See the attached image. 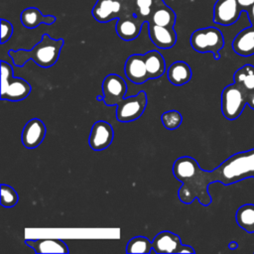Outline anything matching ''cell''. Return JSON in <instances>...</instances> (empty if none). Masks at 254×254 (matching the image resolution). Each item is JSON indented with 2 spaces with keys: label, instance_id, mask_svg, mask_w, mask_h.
<instances>
[{
  "label": "cell",
  "instance_id": "ac0fdd59",
  "mask_svg": "<svg viewBox=\"0 0 254 254\" xmlns=\"http://www.w3.org/2000/svg\"><path fill=\"white\" fill-rule=\"evenodd\" d=\"M168 79L174 85L180 86L188 83L192 75L190 66L183 61L175 62L168 68Z\"/></svg>",
  "mask_w": 254,
  "mask_h": 254
},
{
  "label": "cell",
  "instance_id": "3957f363",
  "mask_svg": "<svg viewBox=\"0 0 254 254\" xmlns=\"http://www.w3.org/2000/svg\"><path fill=\"white\" fill-rule=\"evenodd\" d=\"M191 48L198 53H211L215 60L220 59L219 51L224 47V37L215 27L200 28L192 32L190 39Z\"/></svg>",
  "mask_w": 254,
  "mask_h": 254
},
{
  "label": "cell",
  "instance_id": "e0dca14e",
  "mask_svg": "<svg viewBox=\"0 0 254 254\" xmlns=\"http://www.w3.org/2000/svg\"><path fill=\"white\" fill-rule=\"evenodd\" d=\"M20 20L24 27L28 29H35L41 24H54L57 20V17L54 15H43V13L38 8L29 7L22 11Z\"/></svg>",
  "mask_w": 254,
  "mask_h": 254
},
{
  "label": "cell",
  "instance_id": "6da1fadb",
  "mask_svg": "<svg viewBox=\"0 0 254 254\" xmlns=\"http://www.w3.org/2000/svg\"><path fill=\"white\" fill-rule=\"evenodd\" d=\"M64 45V39H53L49 34H44L42 40L31 50H10L8 54L16 66H23L32 60L37 65L48 68L58 62Z\"/></svg>",
  "mask_w": 254,
  "mask_h": 254
},
{
  "label": "cell",
  "instance_id": "52a82bcc",
  "mask_svg": "<svg viewBox=\"0 0 254 254\" xmlns=\"http://www.w3.org/2000/svg\"><path fill=\"white\" fill-rule=\"evenodd\" d=\"M127 91L125 80L118 74L110 73L105 76L102 82L103 102L107 106L117 105L124 98Z\"/></svg>",
  "mask_w": 254,
  "mask_h": 254
},
{
  "label": "cell",
  "instance_id": "4dcf8cb0",
  "mask_svg": "<svg viewBox=\"0 0 254 254\" xmlns=\"http://www.w3.org/2000/svg\"><path fill=\"white\" fill-rule=\"evenodd\" d=\"M237 247H238V244H237L236 241H230V242L228 243V248L231 249V250H234V249H236Z\"/></svg>",
  "mask_w": 254,
  "mask_h": 254
},
{
  "label": "cell",
  "instance_id": "f1b7e54d",
  "mask_svg": "<svg viewBox=\"0 0 254 254\" xmlns=\"http://www.w3.org/2000/svg\"><path fill=\"white\" fill-rule=\"evenodd\" d=\"M246 13H247V16H248V19H249L251 25L254 26V4L246 11Z\"/></svg>",
  "mask_w": 254,
  "mask_h": 254
},
{
  "label": "cell",
  "instance_id": "8992f818",
  "mask_svg": "<svg viewBox=\"0 0 254 254\" xmlns=\"http://www.w3.org/2000/svg\"><path fill=\"white\" fill-rule=\"evenodd\" d=\"M147 101V94L143 90L134 96L123 98L116 105V119L120 122L137 120L144 113Z\"/></svg>",
  "mask_w": 254,
  "mask_h": 254
},
{
  "label": "cell",
  "instance_id": "5bb4252c",
  "mask_svg": "<svg viewBox=\"0 0 254 254\" xmlns=\"http://www.w3.org/2000/svg\"><path fill=\"white\" fill-rule=\"evenodd\" d=\"M143 24L135 14L119 18L115 25L116 34L123 41H133L140 35Z\"/></svg>",
  "mask_w": 254,
  "mask_h": 254
},
{
  "label": "cell",
  "instance_id": "ffe728a7",
  "mask_svg": "<svg viewBox=\"0 0 254 254\" xmlns=\"http://www.w3.org/2000/svg\"><path fill=\"white\" fill-rule=\"evenodd\" d=\"M176 20H177V15L175 11L171 7H169L166 3H164L155 9V11L152 13L148 22H151L159 26L174 28L176 24Z\"/></svg>",
  "mask_w": 254,
  "mask_h": 254
},
{
  "label": "cell",
  "instance_id": "2e32d148",
  "mask_svg": "<svg viewBox=\"0 0 254 254\" xmlns=\"http://www.w3.org/2000/svg\"><path fill=\"white\" fill-rule=\"evenodd\" d=\"M232 50L241 57L254 55V26L241 30L232 41Z\"/></svg>",
  "mask_w": 254,
  "mask_h": 254
},
{
  "label": "cell",
  "instance_id": "d4e9b609",
  "mask_svg": "<svg viewBox=\"0 0 254 254\" xmlns=\"http://www.w3.org/2000/svg\"><path fill=\"white\" fill-rule=\"evenodd\" d=\"M18 200H19V196L16 190L12 187L6 184H1V198H0L1 205L6 208H10L15 206Z\"/></svg>",
  "mask_w": 254,
  "mask_h": 254
},
{
  "label": "cell",
  "instance_id": "cb8c5ba5",
  "mask_svg": "<svg viewBox=\"0 0 254 254\" xmlns=\"http://www.w3.org/2000/svg\"><path fill=\"white\" fill-rule=\"evenodd\" d=\"M152 242L145 236H135L129 240L126 245L127 253H150L152 250Z\"/></svg>",
  "mask_w": 254,
  "mask_h": 254
},
{
  "label": "cell",
  "instance_id": "9a60e30c",
  "mask_svg": "<svg viewBox=\"0 0 254 254\" xmlns=\"http://www.w3.org/2000/svg\"><path fill=\"white\" fill-rule=\"evenodd\" d=\"M27 246L32 248L35 253H68V248L65 242L59 238H40V239H25Z\"/></svg>",
  "mask_w": 254,
  "mask_h": 254
},
{
  "label": "cell",
  "instance_id": "4fadbf2b",
  "mask_svg": "<svg viewBox=\"0 0 254 254\" xmlns=\"http://www.w3.org/2000/svg\"><path fill=\"white\" fill-rule=\"evenodd\" d=\"M124 72L128 79L134 83L141 84L146 82L149 78L147 67L144 61V55H131L124 65Z\"/></svg>",
  "mask_w": 254,
  "mask_h": 254
},
{
  "label": "cell",
  "instance_id": "d6986e66",
  "mask_svg": "<svg viewBox=\"0 0 254 254\" xmlns=\"http://www.w3.org/2000/svg\"><path fill=\"white\" fill-rule=\"evenodd\" d=\"M144 61L150 79L160 77L164 74L166 64L163 56L158 51H150L144 54Z\"/></svg>",
  "mask_w": 254,
  "mask_h": 254
},
{
  "label": "cell",
  "instance_id": "ba28073f",
  "mask_svg": "<svg viewBox=\"0 0 254 254\" xmlns=\"http://www.w3.org/2000/svg\"><path fill=\"white\" fill-rule=\"evenodd\" d=\"M242 9L237 0H217L213 6V22L230 26L237 22Z\"/></svg>",
  "mask_w": 254,
  "mask_h": 254
},
{
  "label": "cell",
  "instance_id": "5b68a950",
  "mask_svg": "<svg viewBox=\"0 0 254 254\" xmlns=\"http://www.w3.org/2000/svg\"><path fill=\"white\" fill-rule=\"evenodd\" d=\"M91 14L99 23H107L114 19H119L135 14L132 0H97Z\"/></svg>",
  "mask_w": 254,
  "mask_h": 254
},
{
  "label": "cell",
  "instance_id": "4316f807",
  "mask_svg": "<svg viewBox=\"0 0 254 254\" xmlns=\"http://www.w3.org/2000/svg\"><path fill=\"white\" fill-rule=\"evenodd\" d=\"M13 34V26L12 24L6 20L1 19V44H5L7 41L10 40Z\"/></svg>",
  "mask_w": 254,
  "mask_h": 254
},
{
  "label": "cell",
  "instance_id": "f546056e",
  "mask_svg": "<svg viewBox=\"0 0 254 254\" xmlns=\"http://www.w3.org/2000/svg\"><path fill=\"white\" fill-rule=\"evenodd\" d=\"M247 105L254 110V91H251L248 93L247 97Z\"/></svg>",
  "mask_w": 254,
  "mask_h": 254
},
{
  "label": "cell",
  "instance_id": "603a6c76",
  "mask_svg": "<svg viewBox=\"0 0 254 254\" xmlns=\"http://www.w3.org/2000/svg\"><path fill=\"white\" fill-rule=\"evenodd\" d=\"M233 80L248 92L254 91V65L245 64L239 67L233 74Z\"/></svg>",
  "mask_w": 254,
  "mask_h": 254
},
{
  "label": "cell",
  "instance_id": "30bf717a",
  "mask_svg": "<svg viewBox=\"0 0 254 254\" xmlns=\"http://www.w3.org/2000/svg\"><path fill=\"white\" fill-rule=\"evenodd\" d=\"M47 129L44 122L39 118H33L26 123L22 130V144L28 149H34L44 141Z\"/></svg>",
  "mask_w": 254,
  "mask_h": 254
},
{
  "label": "cell",
  "instance_id": "8fae6325",
  "mask_svg": "<svg viewBox=\"0 0 254 254\" xmlns=\"http://www.w3.org/2000/svg\"><path fill=\"white\" fill-rule=\"evenodd\" d=\"M152 249L159 254H182L184 244L179 235L171 231L158 233L152 241Z\"/></svg>",
  "mask_w": 254,
  "mask_h": 254
},
{
  "label": "cell",
  "instance_id": "277c9868",
  "mask_svg": "<svg viewBox=\"0 0 254 254\" xmlns=\"http://www.w3.org/2000/svg\"><path fill=\"white\" fill-rule=\"evenodd\" d=\"M248 91L240 84L233 82L226 85L221 92V112L227 120L237 119L247 105Z\"/></svg>",
  "mask_w": 254,
  "mask_h": 254
},
{
  "label": "cell",
  "instance_id": "7a4b0ae2",
  "mask_svg": "<svg viewBox=\"0 0 254 254\" xmlns=\"http://www.w3.org/2000/svg\"><path fill=\"white\" fill-rule=\"evenodd\" d=\"M30 92V83L21 77H14L11 64L1 61V99L20 101L25 99Z\"/></svg>",
  "mask_w": 254,
  "mask_h": 254
},
{
  "label": "cell",
  "instance_id": "1f68e13d",
  "mask_svg": "<svg viewBox=\"0 0 254 254\" xmlns=\"http://www.w3.org/2000/svg\"><path fill=\"white\" fill-rule=\"evenodd\" d=\"M103 99H104V98H103V95H97V96H96V100H97V101H102V102H103Z\"/></svg>",
  "mask_w": 254,
  "mask_h": 254
},
{
  "label": "cell",
  "instance_id": "484cf974",
  "mask_svg": "<svg viewBox=\"0 0 254 254\" xmlns=\"http://www.w3.org/2000/svg\"><path fill=\"white\" fill-rule=\"evenodd\" d=\"M162 123L164 127L168 130H175L180 127L183 117L182 114L177 110H169L162 114L161 116Z\"/></svg>",
  "mask_w": 254,
  "mask_h": 254
},
{
  "label": "cell",
  "instance_id": "7c38bea8",
  "mask_svg": "<svg viewBox=\"0 0 254 254\" xmlns=\"http://www.w3.org/2000/svg\"><path fill=\"white\" fill-rule=\"evenodd\" d=\"M148 33L152 43L159 49H171L177 43V33L174 28L159 26L148 22Z\"/></svg>",
  "mask_w": 254,
  "mask_h": 254
},
{
  "label": "cell",
  "instance_id": "83f0119b",
  "mask_svg": "<svg viewBox=\"0 0 254 254\" xmlns=\"http://www.w3.org/2000/svg\"><path fill=\"white\" fill-rule=\"evenodd\" d=\"M237 2L240 5L242 11L245 12L254 4V0H237Z\"/></svg>",
  "mask_w": 254,
  "mask_h": 254
},
{
  "label": "cell",
  "instance_id": "44dd1931",
  "mask_svg": "<svg viewBox=\"0 0 254 254\" xmlns=\"http://www.w3.org/2000/svg\"><path fill=\"white\" fill-rule=\"evenodd\" d=\"M235 219L239 227L248 233H254V204L245 203L239 206L235 213Z\"/></svg>",
  "mask_w": 254,
  "mask_h": 254
},
{
  "label": "cell",
  "instance_id": "9c48e42d",
  "mask_svg": "<svg viewBox=\"0 0 254 254\" xmlns=\"http://www.w3.org/2000/svg\"><path fill=\"white\" fill-rule=\"evenodd\" d=\"M114 138L112 126L106 121H97L92 127L88 138V144L94 151H102L110 146Z\"/></svg>",
  "mask_w": 254,
  "mask_h": 254
},
{
  "label": "cell",
  "instance_id": "7402d4cb",
  "mask_svg": "<svg viewBox=\"0 0 254 254\" xmlns=\"http://www.w3.org/2000/svg\"><path fill=\"white\" fill-rule=\"evenodd\" d=\"M135 8V15L144 23H147L155 11L160 5L164 4V0H132Z\"/></svg>",
  "mask_w": 254,
  "mask_h": 254
}]
</instances>
